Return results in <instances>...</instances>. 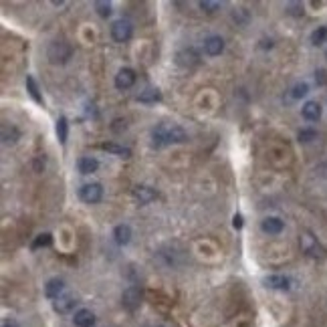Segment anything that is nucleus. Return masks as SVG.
<instances>
[{"mask_svg":"<svg viewBox=\"0 0 327 327\" xmlns=\"http://www.w3.org/2000/svg\"><path fill=\"white\" fill-rule=\"evenodd\" d=\"M2 327H20L14 319H6V321H2Z\"/></svg>","mask_w":327,"mask_h":327,"instance_id":"nucleus-29","label":"nucleus"},{"mask_svg":"<svg viewBox=\"0 0 327 327\" xmlns=\"http://www.w3.org/2000/svg\"><path fill=\"white\" fill-rule=\"evenodd\" d=\"M57 136H59L61 144L67 142V119L65 117H59L57 119Z\"/></svg>","mask_w":327,"mask_h":327,"instance_id":"nucleus-19","label":"nucleus"},{"mask_svg":"<svg viewBox=\"0 0 327 327\" xmlns=\"http://www.w3.org/2000/svg\"><path fill=\"white\" fill-rule=\"evenodd\" d=\"M113 236H115V242L117 244H128L130 238H132V228L128 224H119V226H115Z\"/></svg>","mask_w":327,"mask_h":327,"instance_id":"nucleus-12","label":"nucleus"},{"mask_svg":"<svg viewBox=\"0 0 327 327\" xmlns=\"http://www.w3.org/2000/svg\"><path fill=\"white\" fill-rule=\"evenodd\" d=\"M121 301H124V307H126V309L134 311V309H138L140 303H142V291H140L138 287H130V289L124 291Z\"/></svg>","mask_w":327,"mask_h":327,"instance_id":"nucleus-5","label":"nucleus"},{"mask_svg":"<svg viewBox=\"0 0 327 327\" xmlns=\"http://www.w3.org/2000/svg\"><path fill=\"white\" fill-rule=\"evenodd\" d=\"M111 36L117 43H126L132 36V24L128 20H115L111 24Z\"/></svg>","mask_w":327,"mask_h":327,"instance_id":"nucleus-4","label":"nucleus"},{"mask_svg":"<svg viewBox=\"0 0 327 327\" xmlns=\"http://www.w3.org/2000/svg\"><path fill=\"white\" fill-rule=\"evenodd\" d=\"M325 38H327V26H319L311 34V43L313 45H321V43H325Z\"/></svg>","mask_w":327,"mask_h":327,"instance_id":"nucleus-20","label":"nucleus"},{"mask_svg":"<svg viewBox=\"0 0 327 327\" xmlns=\"http://www.w3.org/2000/svg\"><path fill=\"white\" fill-rule=\"evenodd\" d=\"M71 57V47L67 43H53L49 47V59L53 63H65Z\"/></svg>","mask_w":327,"mask_h":327,"instance_id":"nucleus-2","label":"nucleus"},{"mask_svg":"<svg viewBox=\"0 0 327 327\" xmlns=\"http://www.w3.org/2000/svg\"><path fill=\"white\" fill-rule=\"evenodd\" d=\"M267 287H271V289H289V285H291V281L287 279V277H283V275H273V277H269L267 281Z\"/></svg>","mask_w":327,"mask_h":327,"instance_id":"nucleus-16","label":"nucleus"},{"mask_svg":"<svg viewBox=\"0 0 327 327\" xmlns=\"http://www.w3.org/2000/svg\"><path fill=\"white\" fill-rule=\"evenodd\" d=\"M232 226H234V228H242V216H240V214H234V218H232Z\"/></svg>","mask_w":327,"mask_h":327,"instance_id":"nucleus-28","label":"nucleus"},{"mask_svg":"<svg viewBox=\"0 0 327 327\" xmlns=\"http://www.w3.org/2000/svg\"><path fill=\"white\" fill-rule=\"evenodd\" d=\"M222 49H224V40H222L220 36H208V38L204 40V51H206L210 57L220 55Z\"/></svg>","mask_w":327,"mask_h":327,"instance_id":"nucleus-8","label":"nucleus"},{"mask_svg":"<svg viewBox=\"0 0 327 327\" xmlns=\"http://www.w3.org/2000/svg\"><path fill=\"white\" fill-rule=\"evenodd\" d=\"M51 240H53V236H51L49 232H45V234H40V236L34 240V244H32V247H34V249H38V247H49V244H51Z\"/></svg>","mask_w":327,"mask_h":327,"instance_id":"nucleus-25","label":"nucleus"},{"mask_svg":"<svg viewBox=\"0 0 327 327\" xmlns=\"http://www.w3.org/2000/svg\"><path fill=\"white\" fill-rule=\"evenodd\" d=\"M79 196H81V200H83V202H87V204H95V202H99V200H101V196H103V188H101L99 184H85V186L81 188Z\"/></svg>","mask_w":327,"mask_h":327,"instance_id":"nucleus-3","label":"nucleus"},{"mask_svg":"<svg viewBox=\"0 0 327 327\" xmlns=\"http://www.w3.org/2000/svg\"><path fill=\"white\" fill-rule=\"evenodd\" d=\"M95 10H97V14H99V16H103V18H105V16H109V14H111V4H109V2H101V0H99V2H95Z\"/></svg>","mask_w":327,"mask_h":327,"instance_id":"nucleus-22","label":"nucleus"},{"mask_svg":"<svg viewBox=\"0 0 327 327\" xmlns=\"http://www.w3.org/2000/svg\"><path fill=\"white\" fill-rule=\"evenodd\" d=\"M307 93H309L307 83H299V85L293 87V97H295V99H301V97H305Z\"/></svg>","mask_w":327,"mask_h":327,"instance_id":"nucleus-23","label":"nucleus"},{"mask_svg":"<svg viewBox=\"0 0 327 327\" xmlns=\"http://www.w3.org/2000/svg\"><path fill=\"white\" fill-rule=\"evenodd\" d=\"M303 117L309 121H317L321 117V105L317 101H307L303 105Z\"/></svg>","mask_w":327,"mask_h":327,"instance_id":"nucleus-10","label":"nucleus"},{"mask_svg":"<svg viewBox=\"0 0 327 327\" xmlns=\"http://www.w3.org/2000/svg\"><path fill=\"white\" fill-rule=\"evenodd\" d=\"M75 303H77V299H75L73 295L63 293L61 297L55 299V311H59V313H69V311L75 307Z\"/></svg>","mask_w":327,"mask_h":327,"instance_id":"nucleus-7","label":"nucleus"},{"mask_svg":"<svg viewBox=\"0 0 327 327\" xmlns=\"http://www.w3.org/2000/svg\"><path fill=\"white\" fill-rule=\"evenodd\" d=\"M75 325L77 327H93L95 325V315L89 311V309H79L75 313Z\"/></svg>","mask_w":327,"mask_h":327,"instance_id":"nucleus-9","label":"nucleus"},{"mask_svg":"<svg viewBox=\"0 0 327 327\" xmlns=\"http://www.w3.org/2000/svg\"><path fill=\"white\" fill-rule=\"evenodd\" d=\"M136 83V73L132 69H121L115 75V87L117 89H130Z\"/></svg>","mask_w":327,"mask_h":327,"instance_id":"nucleus-6","label":"nucleus"},{"mask_svg":"<svg viewBox=\"0 0 327 327\" xmlns=\"http://www.w3.org/2000/svg\"><path fill=\"white\" fill-rule=\"evenodd\" d=\"M26 87H28L30 97H32L36 103H43V99H40V95H38V87H36V83H34V79H32V77H26Z\"/></svg>","mask_w":327,"mask_h":327,"instance_id":"nucleus-17","label":"nucleus"},{"mask_svg":"<svg viewBox=\"0 0 327 327\" xmlns=\"http://www.w3.org/2000/svg\"><path fill=\"white\" fill-rule=\"evenodd\" d=\"M315 81H317V85H325L327 83V73L323 69H319V71L315 73Z\"/></svg>","mask_w":327,"mask_h":327,"instance_id":"nucleus-27","label":"nucleus"},{"mask_svg":"<svg viewBox=\"0 0 327 327\" xmlns=\"http://www.w3.org/2000/svg\"><path fill=\"white\" fill-rule=\"evenodd\" d=\"M142 103H152V101H158L160 99V91H156V89H148V91H144L140 97H138Z\"/></svg>","mask_w":327,"mask_h":327,"instance_id":"nucleus-18","label":"nucleus"},{"mask_svg":"<svg viewBox=\"0 0 327 327\" xmlns=\"http://www.w3.org/2000/svg\"><path fill=\"white\" fill-rule=\"evenodd\" d=\"M313 140H317L315 130H301L299 132V142H313Z\"/></svg>","mask_w":327,"mask_h":327,"instance_id":"nucleus-24","label":"nucleus"},{"mask_svg":"<svg viewBox=\"0 0 327 327\" xmlns=\"http://www.w3.org/2000/svg\"><path fill=\"white\" fill-rule=\"evenodd\" d=\"M77 166H79V172H81V174H93V172H97L99 162H97L95 158H91V156H85V158L79 160Z\"/></svg>","mask_w":327,"mask_h":327,"instance_id":"nucleus-15","label":"nucleus"},{"mask_svg":"<svg viewBox=\"0 0 327 327\" xmlns=\"http://www.w3.org/2000/svg\"><path fill=\"white\" fill-rule=\"evenodd\" d=\"M63 287H65V283H63L61 279H51V281L47 283V287H45V293H47V297L57 299V297L63 295Z\"/></svg>","mask_w":327,"mask_h":327,"instance_id":"nucleus-11","label":"nucleus"},{"mask_svg":"<svg viewBox=\"0 0 327 327\" xmlns=\"http://www.w3.org/2000/svg\"><path fill=\"white\" fill-rule=\"evenodd\" d=\"M200 8L206 10V12H214L218 8V2H210V0H202L200 2Z\"/></svg>","mask_w":327,"mask_h":327,"instance_id":"nucleus-26","label":"nucleus"},{"mask_svg":"<svg viewBox=\"0 0 327 327\" xmlns=\"http://www.w3.org/2000/svg\"><path fill=\"white\" fill-rule=\"evenodd\" d=\"M134 196L140 200V204H148V202H152V200L156 198L154 190L148 188V186H138V188L134 190Z\"/></svg>","mask_w":327,"mask_h":327,"instance_id":"nucleus-13","label":"nucleus"},{"mask_svg":"<svg viewBox=\"0 0 327 327\" xmlns=\"http://www.w3.org/2000/svg\"><path fill=\"white\" fill-rule=\"evenodd\" d=\"M152 138H154V146H164V144H180L186 140V132L182 128H168V126H158L154 132H152Z\"/></svg>","mask_w":327,"mask_h":327,"instance_id":"nucleus-1","label":"nucleus"},{"mask_svg":"<svg viewBox=\"0 0 327 327\" xmlns=\"http://www.w3.org/2000/svg\"><path fill=\"white\" fill-rule=\"evenodd\" d=\"M263 230H265V232H269V234H279V232L283 230V220H281V218L271 216V218L263 220Z\"/></svg>","mask_w":327,"mask_h":327,"instance_id":"nucleus-14","label":"nucleus"},{"mask_svg":"<svg viewBox=\"0 0 327 327\" xmlns=\"http://www.w3.org/2000/svg\"><path fill=\"white\" fill-rule=\"evenodd\" d=\"M103 150L113 152V154H119V156H124V158H128V156L132 154L128 148H121V146H115V144H103Z\"/></svg>","mask_w":327,"mask_h":327,"instance_id":"nucleus-21","label":"nucleus"}]
</instances>
